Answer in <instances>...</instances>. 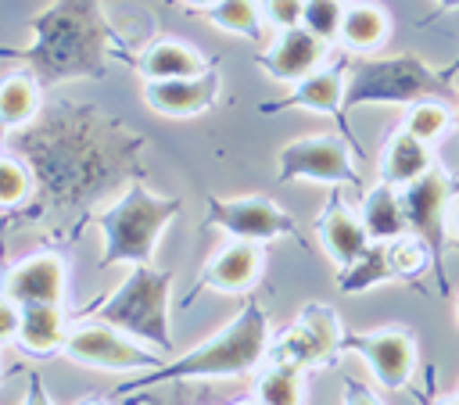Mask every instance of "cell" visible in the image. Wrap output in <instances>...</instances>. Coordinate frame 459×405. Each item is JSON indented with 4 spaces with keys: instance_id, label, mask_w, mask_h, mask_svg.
<instances>
[{
    "instance_id": "obj_22",
    "label": "cell",
    "mask_w": 459,
    "mask_h": 405,
    "mask_svg": "<svg viewBox=\"0 0 459 405\" xmlns=\"http://www.w3.org/2000/svg\"><path fill=\"white\" fill-rule=\"evenodd\" d=\"M398 276H402V272H398L391 240H373V244L359 254V262H351L348 269L337 272L344 294H359V290H369V287L387 283V280H398Z\"/></svg>"
},
{
    "instance_id": "obj_9",
    "label": "cell",
    "mask_w": 459,
    "mask_h": 405,
    "mask_svg": "<svg viewBox=\"0 0 459 405\" xmlns=\"http://www.w3.org/2000/svg\"><path fill=\"white\" fill-rule=\"evenodd\" d=\"M65 355L72 362L93 366V369H108V373H122V369H158L165 366L154 351H147L143 344H136V337H129L126 330L111 326V323H90V326H75L65 340Z\"/></svg>"
},
{
    "instance_id": "obj_17",
    "label": "cell",
    "mask_w": 459,
    "mask_h": 405,
    "mask_svg": "<svg viewBox=\"0 0 459 405\" xmlns=\"http://www.w3.org/2000/svg\"><path fill=\"white\" fill-rule=\"evenodd\" d=\"M341 97H344V79L341 72L326 68V72H312L305 79L294 82V90L280 100H265L262 104V115H273V111H283V108H312V111H323V115H337L341 118ZM344 129V122H341Z\"/></svg>"
},
{
    "instance_id": "obj_12",
    "label": "cell",
    "mask_w": 459,
    "mask_h": 405,
    "mask_svg": "<svg viewBox=\"0 0 459 405\" xmlns=\"http://www.w3.org/2000/svg\"><path fill=\"white\" fill-rule=\"evenodd\" d=\"M341 326L337 315L326 305H308L301 312V319L283 333L280 344V358L298 362V366H319L323 358H330L333 351H341Z\"/></svg>"
},
{
    "instance_id": "obj_14",
    "label": "cell",
    "mask_w": 459,
    "mask_h": 405,
    "mask_svg": "<svg viewBox=\"0 0 459 405\" xmlns=\"http://www.w3.org/2000/svg\"><path fill=\"white\" fill-rule=\"evenodd\" d=\"M219 93V75L201 72V75H183V79H147L143 100L151 111L169 115V118H186L204 111Z\"/></svg>"
},
{
    "instance_id": "obj_24",
    "label": "cell",
    "mask_w": 459,
    "mask_h": 405,
    "mask_svg": "<svg viewBox=\"0 0 459 405\" xmlns=\"http://www.w3.org/2000/svg\"><path fill=\"white\" fill-rule=\"evenodd\" d=\"M39 115V79L32 72H18L4 79L0 90V118H4V133H14L22 125H29Z\"/></svg>"
},
{
    "instance_id": "obj_1",
    "label": "cell",
    "mask_w": 459,
    "mask_h": 405,
    "mask_svg": "<svg viewBox=\"0 0 459 405\" xmlns=\"http://www.w3.org/2000/svg\"><path fill=\"white\" fill-rule=\"evenodd\" d=\"M14 151L36 176V197L50 211H72L133 183L143 136L97 104L61 100L22 125Z\"/></svg>"
},
{
    "instance_id": "obj_8",
    "label": "cell",
    "mask_w": 459,
    "mask_h": 405,
    "mask_svg": "<svg viewBox=\"0 0 459 405\" xmlns=\"http://www.w3.org/2000/svg\"><path fill=\"white\" fill-rule=\"evenodd\" d=\"M276 179L280 183H294V179L348 183V186L362 190V179L351 168L348 147L337 136H330V133H316V136H301V140L287 143L276 154Z\"/></svg>"
},
{
    "instance_id": "obj_19",
    "label": "cell",
    "mask_w": 459,
    "mask_h": 405,
    "mask_svg": "<svg viewBox=\"0 0 459 405\" xmlns=\"http://www.w3.org/2000/svg\"><path fill=\"white\" fill-rule=\"evenodd\" d=\"M434 168V158H430V151H427V140H420V136H412L409 129H398L391 140H387V147H384V158H380V176H384V183H391V186H409L412 179H420V176H427Z\"/></svg>"
},
{
    "instance_id": "obj_25",
    "label": "cell",
    "mask_w": 459,
    "mask_h": 405,
    "mask_svg": "<svg viewBox=\"0 0 459 405\" xmlns=\"http://www.w3.org/2000/svg\"><path fill=\"white\" fill-rule=\"evenodd\" d=\"M387 36V14L377 4H351L344 7L341 43L348 50H377Z\"/></svg>"
},
{
    "instance_id": "obj_26",
    "label": "cell",
    "mask_w": 459,
    "mask_h": 405,
    "mask_svg": "<svg viewBox=\"0 0 459 405\" xmlns=\"http://www.w3.org/2000/svg\"><path fill=\"white\" fill-rule=\"evenodd\" d=\"M305 366L298 362H287L280 358L269 373H262V380L255 383V401L262 405H298L301 394H305V376H301Z\"/></svg>"
},
{
    "instance_id": "obj_10",
    "label": "cell",
    "mask_w": 459,
    "mask_h": 405,
    "mask_svg": "<svg viewBox=\"0 0 459 405\" xmlns=\"http://www.w3.org/2000/svg\"><path fill=\"white\" fill-rule=\"evenodd\" d=\"M208 226H219L222 233H230L233 240H276V237H294V219L276 208L269 197H237V201H222V197H208Z\"/></svg>"
},
{
    "instance_id": "obj_35",
    "label": "cell",
    "mask_w": 459,
    "mask_h": 405,
    "mask_svg": "<svg viewBox=\"0 0 459 405\" xmlns=\"http://www.w3.org/2000/svg\"><path fill=\"white\" fill-rule=\"evenodd\" d=\"M455 72H459V57H455V65H452V68H448V72H445V75H448V79H452V75H455Z\"/></svg>"
},
{
    "instance_id": "obj_3",
    "label": "cell",
    "mask_w": 459,
    "mask_h": 405,
    "mask_svg": "<svg viewBox=\"0 0 459 405\" xmlns=\"http://www.w3.org/2000/svg\"><path fill=\"white\" fill-rule=\"evenodd\" d=\"M269 348V319L265 308L258 301H247L237 319L219 330L215 337H208L201 348L179 355L176 362H165L143 376H136L133 383H122L118 391H140V387H154L165 380H201V376H244L251 373Z\"/></svg>"
},
{
    "instance_id": "obj_6",
    "label": "cell",
    "mask_w": 459,
    "mask_h": 405,
    "mask_svg": "<svg viewBox=\"0 0 459 405\" xmlns=\"http://www.w3.org/2000/svg\"><path fill=\"white\" fill-rule=\"evenodd\" d=\"M169 290H172V272L154 269L151 262L129 265V276L122 287L100 305L97 319L126 330L136 340H147L158 351L172 348V326H169Z\"/></svg>"
},
{
    "instance_id": "obj_11",
    "label": "cell",
    "mask_w": 459,
    "mask_h": 405,
    "mask_svg": "<svg viewBox=\"0 0 459 405\" xmlns=\"http://www.w3.org/2000/svg\"><path fill=\"white\" fill-rule=\"evenodd\" d=\"M341 351L362 355V362L373 369L377 383L387 391H402L416 369V340L405 330H373V333H348L341 340Z\"/></svg>"
},
{
    "instance_id": "obj_2",
    "label": "cell",
    "mask_w": 459,
    "mask_h": 405,
    "mask_svg": "<svg viewBox=\"0 0 459 405\" xmlns=\"http://www.w3.org/2000/svg\"><path fill=\"white\" fill-rule=\"evenodd\" d=\"M32 47L11 54H22L39 86L61 79H100L115 39L100 14V0H54L32 18Z\"/></svg>"
},
{
    "instance_id": "obj_21",
    "label": "cell",
    "mask_w": 459,
    "mask_h": 405,
    "mask_svg": "<svg viewBox=\"0 0 459 405\" xmlns=\"http://www.w3.org/2000/svg\"><path fill=\"white\" fill-rule=\"evenodd\" d=\"M362 222L369 240H398L409 233V219L402 208V194L391 183H380L362 194Z\"/></svg>"
},
{
    "instance_id": "obj_15",
    "label": "cell",
    "mask_w": 459,
    "mask_h": 405,
    "mask_svg": "<svg viewBox=\"0 0 459 405\" xmlns=\"http://www.w3.org/2000/svg\"><path fill=\"white\" fill-rule=\"evenodd\" d=\"M4 297L29 305V301H57L65 297V265L57 254H36L7 269L4 276Z\"/></svg>"
},
{
    "instance_id": "obj_7",
    "label": "cell",
    "mask_w": 459,
    "mask_h": 405,
    "mask_svg": "<svg viewBox=\"0 0 459 405\" xmlns=\"http://www.w3.org/2000/svg\"><path fill=\"white\" fill-rule=\"evenodd\" d=\"M448 176L441 168H430L427 176L412 179L409 186H402V208L409 219V233H416L427 251H430V265L434 276L441 283V290L448 294V276H445V237H448Z\"/></svg>"
},
{
    "instance_id": "obj_34",
    "label": "cell",
    "mask_w": 459,
    "mask_h": 405,
    "mask_svg": "<svg viewBox=\"0 0 459 405\" xmlns=\"http://www.w3.org/2000/svg\"><path fill=\"white\" fill-rule=\"evenodd\" d=\"M437 7H441V11H452V7L459 11V0H437Z\"/></svg>"
},
{
    "instance_id": "obj_32",
    "label": "cell",
    "mask_w": 459,
    "mask_h": 405,
    "mask_svg": "<svg viewBox=\"0 0 459 405\" xmlns=\"http://www.w3.org/2000/svg\"><path fill=\"white\" fill-rule=\"evenodd\" d=\"M18 330H22V305L4 297V305H0V337L4 340H18Z\"/></svg>"
},
{
    "instance_id": "obj_33",
    "label": "cell",
    "mask_w": 459,
    "mask_h": 405,
    "mask_svg": "<svg viewBox=\"0 0 459 405\" xmlns=\"http://www.w3.org/2000/svg\"><path fill=\"white\" fill-rule=\"evenodd\" d=\"M186 4H190V7H201V11H208V7H212V4H219V0H186Z\"/></svg>"
},
{
    "instance_id": "obj_29",
    "label": "cell",
    "mask_w": 459,
    "mask_h": 405,
    "mask_svg": "<svg viewBox=\"0 0 459 405\" xmlns=\"http://www.w3.org/2000/svg\"><path fill=\"white\" fill-rule=\"evenodd\" d=\"M402 129H409L412 136H420V140L430 143V140H437V136L448 129V108H445L441 100H416V104L409 108Z\"/></svg>"
},
{
    "instance_id": "obj_28",
    "label": "cell",
    "mask_w": 459,
    "mask_h": 405,
    "mask_svg": "<svg viewBox=\"0 0 459 405\" xmlns=\"http://www.w3.org/2000/svg\"><path fill=\"white\" fill-rule=\"evenodd\" d=\"M36 190V176L29 168V161L18 154V151H4V161H0V204L4 208H14L22 204L29 194Z\"/></svg>"
},
{
    "instance_id": "obj_31",
    "label": "cell",
    "mask_w": 459,
    "mask_h": 405,
    "mask_svg": "<svg viewBox=\"0 0 459 405\" xmlns=\"http://www.w3.org/2000/svg\"><path fill=\"white\" fill-rule=\"evenodd\" d=\"M262 14L269 25H276L280 32L298 29L301 14H305V0H262Z\"/></svg>"
},
{
    "instance_id": "obj_5",
    "label": "cell",
    "mask_w": 459,
    "mask_h": 405,
    "mask_svg": "<svg viewBox=\"0 0 459 405\" xmlns=\"http://www.w3.org/2000/svg\"><path fill=\"white\" fill-rule=\"evenodd\" d=\"M183 201L179 197H161L147 190L140 179L126 183L115 204H108L97 215V229L104 240L100 265H136V262H154V247L161 229L179 215Z\"/></svg>"
},
{
    "instance_id": "obj_16",
    "label": "cell",
    "mask_w": 459,
    "mask_h": 405,
    "mask_svg": "<svg viewBox=\"0 0 459 405\" xmlns=\"http://www.w3.org/2000/svg\"><path fill=\"white\" fill-rule=\"evenodd\" d=\"M262 276V247L255 240H233L226 244L201 276V287L222 290V294H240Z\"/></svg>"
},
{
    "instance_id": "obj_30",
    "label": "cell",
    "mask_w": 459,
    "mask_h": 405,
    "mask_svg": "<svg viewBox=\"0 0 459 405\" xmlns=\"http://www.w3.org/2000/svg\"><path fill=\"white\" fill-rule=\"evenodd\" d=\"M341 22H344V4L341 0H305V14L301 25L308 32H316L319 39H337L341 36Z\"/></svg>"
},
{
    "instance_id": "obj_13",
    "label": "cell",
    "mask_w": 459,
    "mask_h": 405,
    "mask_svg": "<svg viewBox=\"0 0 459 405\" xmlns=\"http://www.w3.org/2000/svg\"><path fill=\"white\" fill-rule=\"evenodd\" d=\"M323 57H326V39H319L316 32H308L305 25H298V29L280 32L276 43L265 54H258L255 61L276 82H298V79L312 75Z\"/></svg>"
},
{
    "instance_id": "obj_18",
    "label": "cell",
    "mask_w": 459,
    "mask_h": 405,
    "mask_svg": "<svg viewBox=\"0 0 459 405\" xmlns=\"http://www.w3.org/2000/svg\"><path fill=\"white\" fill-rule=\"evenodd\" d=\"M68 330H65V312L57 301H29L22 305V330H18V344L32 355H50V351H65Z\"/></svg>"
},
{
    "instance_id": "obj_20",
    "label": "cell",
    "mask_w": 459,
    "mask_h": 405,
    "mask_svg": "<svg viewBox=\"0 0 459 405\" xmlns=\"http://www.w3.org/2000/svg\"><path fill=\"white\" fill-rule=\"evenodd\" d=\"M319 240H323V247H326V254L333 258L337 269H348L369 247V233H366L362 215H351L348 208H330L326 211V219L319 222Z\"/></svg>"
},
{
    "instance_id": "obj_4",
    "label": "cell",
    "mask_w": 459,
    "mask_h": 405,
    "mask_svg": "<svg viewBox=\"0 0 459 405\" xmlns=\"http://www.w3.org/2000/svg\"><path fill=\"white\" fill-rule=\"evenodd\" d=\"M448 75H437L427 68L416 54H398V57H362L351 65L344 75V97H341V122H344V140L351 136L348 111L362 104H416V100H452L455 90L445 82Z\"/></svg>"
},
{
    "instance_id": "obj_27",
    "label": "cell",
    "mask_w": 459,
    "mask_h": 405,
    "mask_svg": "<svg viewBox=\"0 0 459 405\" xmlns=\"http://www.w3.org/2000/svg\"><path fill=\"white\" fill-rule=\"evenodd\" d=\"M208 22L233 32V36H244V39H258L262 36V7L255 0H219L212 4L208 11Z\"/></svg>"
},
{
    "instance_id": "obj_36",
    "label": "cell",
    "mask_w": 459,
    "mask_h": 405,
    "mask_svg": "<svg viewBox=\"0 0 459 405\" xmlns=\"http://www.w3.org/2000/svg\"><path fill=\"white\" fill-rule=\"evenodd\" d=\"M455 222H459V215H455Z\"/></svg>"
},
{
    "instance_id": "obj_23",
    "label": "cell",
    "mask_w": 459,
    "mask_h": 405,
    "mask_svg": "<svg viewBox=\"0 0 459 405\" xmlns=\"http://www.w3.org/2000/svg\"><path fill=\"white\" fill-rule=\"evenodd\" d=\"M140 72H143V79H183V75H201V72H208V61H204L194 47H186V43L161 39V43H154L151 50H143Z\"/></svg>"
}]
</instances>
